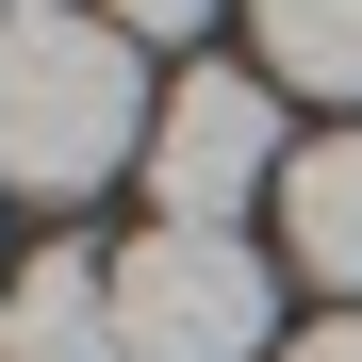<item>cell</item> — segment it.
Instances as JSON below:
<instances>
[{"mask_svg":"<svg viewBox=\"0 0 362 362\" xmlns=\"http://www.w3.org/2000/svg\"><path fill=\"white\" fill-rule=\"evenodd\" d=\"M115 165H148V66L115 17H0V181L17 198H99Z\"/></svg>","mask_w":362,"mask_h":362,"instance_id":"1","label":"cell"},{"mask_svg":"<svg viewBox=\"0 0 362 362\" xmlns=\"http://www.w3.org/2000/svg\"><path fill=\"white\" fill-rule=\"evenodd\" d=\"M280 264L247 230H132L115 247V362H264Z\"/></svg>","mask_w":362,"mask_h":362,"instance_id":"2","label":"cell"},{"mask_svg":"<svg viewBox=\"0 0 362 362\" xmlns=\"http://www.w3.org/2000/svg\"><path fill=\"white\" fill-rule=\"evenodd\" d=\"M280 99L247 83V66H181L165 83V115H148V230H230L247 198H280Z\"/></svg>","mask_w":362,"mask_h":362,"instance_id":"3","label":"cell"},{"mask_svg":"<svg viewBox=\"0 0 362 362\" xmlns=\"http://www.w3.org/2000/svg\"><path fill=\"white\" fill-rule=\"evenodd\" d=\"M0 362H115V264L33 247L17 280H0Z\"/></svg>","mask_w":362,"mask_h":362,"instance_id":"4","label":"cell"},{"mask_svg":"<svg viewBox=\"0 0 362 362\" xmlns=\"http://www.w3.org/2000/svg\"><path fill=\"white\" fill-rule=\"evenodd\" d=\"M280 247H296V280L362 296V132H329V148L280 165Z\"/></svg>","mask_w":362,"mask_h":362,"instance_id":"5","label":"cell"},{"mask_svg":"<svg viewBox=\"0 0 362 362\" xmlns=\"http://www.w3.org/2000/svg\"><path fill=\"white\" fill-rule=\"evenodd\" d=\"M247 33L296 99H362V0H247Z\"/></svg>","mask_w":362,"mask_h":362,"instance_id":"6","label":"cell"},{"mask_svg":"<svg viewBox=\"0 0 362 362\" xmlns=\"http://www.w3.org/2000/svg\"><path fill=\"white\" fill-rule=\"evenodd\" d=\"M115 33H214V0H99Z\"/></svg>","mask_w":362,"mask_h":362,"instance_id":"7","label":"cell"},{"mask_svg":"<svg viewBox=\"0 0 362 362\" xmlns=\"http://www.w3.org/2000/svg\"><path fill=\"white\" fill-rule=\"evenodd\" d=\"M280 362H362V313H329V329H296Z\"/></svg>","mask_w":362,"mask_h":362,"instance_id":"8","label":"cell"},{"mask_svg":"<svg viewBox=\"0 0 362 362\" xmlns=\"http://www.w3.org/2000/svg\"><path fill=\"white\" fill-rule=\"evenodd\" d=\"M0 17H66V0H0Z\"/></svg>","mask_w":362,"mask_h":362,"instance_id":"9","label":"cell"}]
</instances>
